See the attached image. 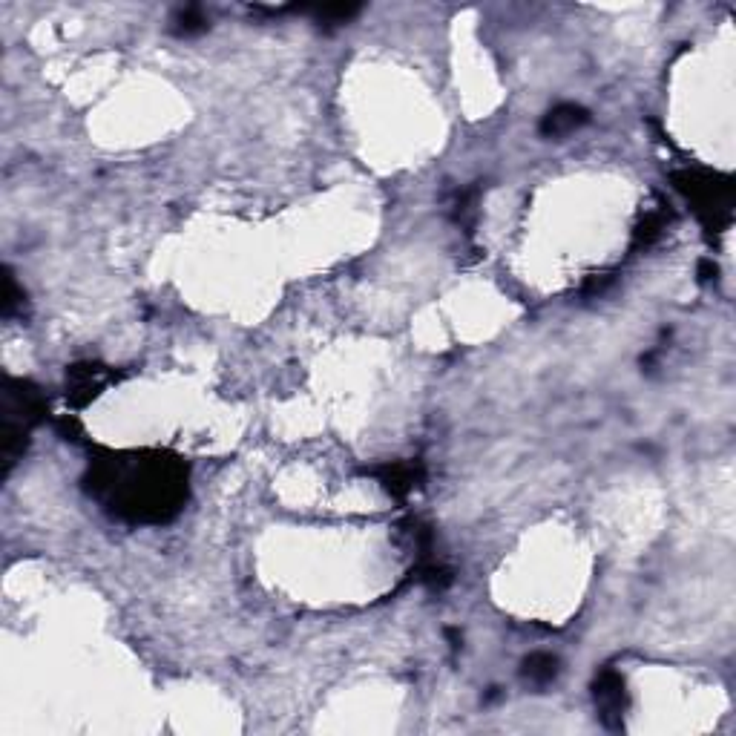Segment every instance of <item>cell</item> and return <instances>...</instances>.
Segmentation results:
<instances>
[{"label":"cell","mask_w":736,"mask_h":736,"mask_svg":"<svg viewBox=\"0 0 736 736\" xmlns=\"http://www.w3.org/2000/svg\"><path fill=\"white\" fill-rule=\"evenodd\" d=\"M374 475L394 498H406L423 478V469L417 463H386V466L374 469Z\"/></svg>","instance_id":"7"},{"label":"cell","mask_w":736,"mask_h":736,"mask_svg":"<svg viewBox=\"0 0 736 736\" xmlns=\"http://www.w3.org/2000/svg\"><path fill=\"white\" fill-rule=\"evenodd\" d=\"M357 12H360L357 3H334V6H322V9H317V21L325 23V26H340V23L351 21Z\"/></svg>","instance_id":"10"},{"label":"cell","mask_w":736,"mask_h":736,"mask_svg":"<svg viewBox=\"0 0 736 736\" xmlns=\"http://www.w3.org/2000/svg\"><path fill=\"white\" fill-rule=\"evenodd\" d=\"M593 696H596V708L601 722L607 728H621L624 722V711H627V690H624V679L616 670H601L593 685Z\"/></svg>","instance_id":"4"},{"label":"cell","mask_w":736,"mask_h":736,"mask_svg":"<svg viewBox=\"0 0 736 736\" xmlns=\"http://www.w3.org/2000/svg\"><path fill=\"white\" fill-rule=\"evenodd\" d=\"M207 26H210V18L199 6H187L182 12H176V18H173V29L179 35H199V32H205Z\"/></svg>","instance_id":"9"},{"label":"cell","mask_w":736,"mask_h":736,"mask_svg":"<svg viewBox=\"0 0 736 736\" xmlns=\"http://www.w3.org/2000/svg\"><path fill=\"white\" fill-rule=\"evenodd\" d=\"M587 121H590V113L581 104H558V107H552L550 113L544 115L541 136L564 138L575 133V130H581Z\"/></svg>","instance_id":"6"},{"label":"cell","mask_w":736,"mask_h":736,"mask_svg":"<svg viewBox=\"0 0 736 736\" xmlns=\"http://www.w3.org/2000/svg\"><path fill=\"white\" fill-rule=\"evenodd\" d=\"M46 400L41 391L35 389L26 380H15L6 377L3 383V406H0V437H3V463H6V475L15 466V460L21 458L26 449V440L32 426L44 417Z\"/></svg>","instance_id":"2"},{"label":"cell","mask_w":736,"mask_h":736,"mask_svg":"<svg viewBox=\"0 0 736 736\" xmlns=\"http://www.w3.org/2000/svg\"><path fill=\"white\" fill-rule=\"evenodd\" d=\"M87 489L113 515L159 524L182 509L187 498V466L167 455H113L92 463Z\"/></svg>","instance_id":"1"},{"label":"cell","mask_w":736,"mask_h":736,"mask_svg":"<svg viewBox=\"0 0 736 736\" xmlns=\"http://www.w3.org/2000/svg\"><path fill=\"white\" fill-rule=\"evenodd\" d=\"M113 380V371L95 363H84V366H72L67 371V397L75 406L90 403L98 391L104 389Z\"/></svg>","instance_id":"5"},{"label":"cell","mask_w":736,"mask_h":736,"mask_svg":"<svg viewBox=\"0 0 736 736\" xmlns=\"http://www.w3.org/2000/svg\"><path fill=\"white\" fill-rule=\"evenodd\" d=\"M521 676L532 688H547L558 676V659L552 653H532L521 665Z\"/></svg>","instance_id":"8"},{"label":"cell","mask_w":736,"mask_h":736,"mask_svg":"<svg viewBox=\"0 0 736 736\" xmlns=\"http://www.w3.org/2000/svg\"><path fill=\"white\" fill-rule=\"evenodd\" d=\"M676 187L690 199L696 213L713 225H725L731 219V205H734V184L725 176L716 173H702V170H682L673 176Z\"/></svg>","instance_id":"3"},{"label":"cell","mask_w":736,"mask_h":736,"mask_svg":"<svg viewBox=\"0 0 736 736\" xmlns=\"http://www.w3.org/2000/svg\"><path fill=\"white\" fill-rule=\"evenodd\" d=\"M18 305H23V294L18 291V285H15L12 271L6 268V274H3V317H6V320L15 317Z\"/></svg>","instance_id":"11"}]
</instances>
